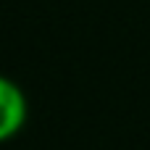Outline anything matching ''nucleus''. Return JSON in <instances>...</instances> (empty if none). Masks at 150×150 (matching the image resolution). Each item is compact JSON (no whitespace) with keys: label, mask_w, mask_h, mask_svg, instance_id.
Listing matches in <instances>:
<instances>
[{"label":"nucleus","mask_w":150,"mask_h":150,"mask_svg":"<svg viewBox=\"0 0 150 150\" xmlns=\"http://www.w3.org/2000/svg\"><path fill=\"white\" fill-rule=\"evenodd\" d=\"M26 116H29V105L24 90L13 79L0 74V142L13 140L24 129Z\"/></svg>","instance_id":"f257e3e1"}]
</instances>
